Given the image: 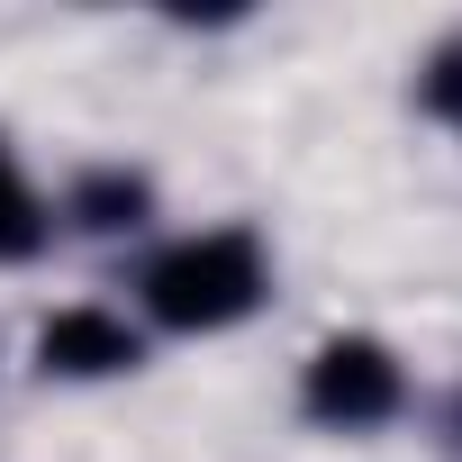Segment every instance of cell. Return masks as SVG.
<instances>
[{
	"label": "cell",
	"instance_id": "6da1fadb",
	"mask_svg": "<svg viewBox=\"0 0 462 462\" xmlns=\"http://www.w3.org/2000/svg\"><path fill=\"white\" fill-rule=\"evenodd\" d=\"M145 318L172 327V336H226V327H245L273 291V254L254 226H199V236H172L145 273Z\"/></svg>",
	"mask_w": 462,
	"mask_h": 462
},
{
	"label": "cell",
	"instance_id": "7a4b0ae2",
	"mask_svg": "<svg viewBox=\"0 0 462 462\" xmlns=\"http://www.w3.org/2000/svg\"><path fill=\"white\" fill-rule=\"evenodd\" d=\"M300 408L318 426H336V435H372V426H390L408 408V372H399V354L381 336H327L309 354V372H300Z\"/></svg>",
	"mask_w": 462,
	"mask_h": 462
},
{
	"label": "cell",
	"instance_id": "3957f363",
	"mask_svg": "<svg viewBox=\"0 0 462 462\" xmlns=\"http://www.w3.org/2000/svg\"><path fill=\"white\" fill-rule=\"evenodd\" d=\"M37 363L55 381H109V372H136L145 363V336L118 309H55L37 327Z\"/></svg>",
	"mask_w": 462,
	"mask_h": 462
},
{
	"label": "cell",
	"instance_id": "277c9868",
	"mask_svg": "<svg viewBox=\"0 0 462 462\" xmlns=\"http://www.w3.org/2000/svg\"><path fill=\"white\" fill-rule=\"evenodd\" d=\"M154 208V190H145V172H82L73 181V226H91V236H118V226H136Z\"/></svg>",
	"mask_w": 462,
	"mask_h": 462
},
{
	"label": "cell",
	"instance_id": "5b68a950",
	"mask_svg": "<svg viewBox=\"0 0 462 462\" xmlns=\"http://www.w3.org/2000/svg\"><path fill=\"white\" fill-rule=\"evenodd\" d=\"M46 236H55L46 199L28 190V172L10 163V145H0V263H28V254H46Z\"/></svg>",
	"mask_w": 462,
	"mask_h": 462
},
{
	"label": "cell",
	"instance_id": "8992f818",
	"mask_svg": "<svg viewBox=\"0 0 462 462\" xmlns=\"http://www.w3.org/2000/svg\"><path fill=\"white\" fill-rule=\"evenodd\" d=\"M417 100H426L435 118H453V127H462V46H444V55L426 64V82H417Z\"/></svg>",
	"mask_w": 462,
	"mask_h": 462
},
{
	"label": "cell",
	"instance_id": "52a82bcc",
	"mask_svg": "<svg viewBox=\"0 0 462 462\" xmlns=\"http://www.w3.org/2000/svg\"><path fill=\"white\" fill-rule=\"evenodd\" d=\"M444 435H453V453H462V399H453V408H444Z\"/></svg>",
	"mask_w": 462,
	"mask_h": 462
}]
</instances>
